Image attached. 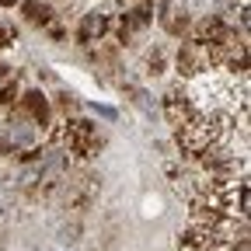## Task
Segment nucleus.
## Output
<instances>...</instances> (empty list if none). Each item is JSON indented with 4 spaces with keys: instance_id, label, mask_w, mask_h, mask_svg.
Returning <instances> with one entry per match:
<instances>
[{
    "instance_id": "1",
    "label": "nucleus",
    "mask_w": 251,
    "mask_h": 251,
    "mask_svg": "<svg viewBox=\"0 0 251 251\" xmlns=\"http://www.w3.org/2000/svg\"><path fill=\"white\" fill-rule=\"evenodd\" d=\"M178 67H181L185 74H202V70H209V67H213V56H209V49L196 39V42H188V46L181 49Z\"/></svg>"
},
{
    "instance_id": "2",
    "label": "nucleus",
    "mask_w": 251,
    "mask_h": 251,
    "mask_svg": "<svg viewBox=\"0 0 251 251\" xmlns=\"http://www.w3.org/2000/svg\"><path fill=\"white\" fill-rule=\"evenodd\" d=\"M67 136H70V143H74L80 153H87V150L94 147V126H91V122H70Z\"/></svg>"
},
{
    "instance_id": "3",
    "label": "nucleus",
    "mask_w": 251,
    "mask_h": 251,
    "mask_svg": "<svg viewBox=\"0 0 251 251\" xmlns=\"http://www.w3.org/2000/svg\"><path fill=\"white\" fill-rule=\"evenodd\" d=\"M188 25V7L181 4V0H168V7H164V28L168 31H181Z\"/></svg>"
},
{
    "instance_id": "4",
    "label": "nucleus",
    "mask_w": 251,
    "mask_h": 251,
    "mask_svg": "<svg viewBox=\"0 0 251 251\" xmlns=\"http://www.w3.org/2000/svg\"><path fill=\"white\" fill-rule=\"evenodd\" d=\"M105 28H108V18L94 11V14H87L84 25H80V39H84V42H94V39L105 35Z\"/></svg>"
},
{
    "instance_id": "5",
    "label": "nucleus",
    "mask_w": 251,
    "mask_h": 251,
    "mask_svg": "<svg viewBox=\"0 0 251 251\" xmlns=\"http://www.w3.org/2000/svg\"><path fill=\"white\" fill-rule=\"evenodd\" d=\"M25 11H28V18H31V21H46V18H49V11H46V7H39V4H28Z\"/></svg>"
},
{
    "instance_id": "6",
    "label": "nucleus",
    "mask_w": 251,
    "mask_h": 251,
    "mask_svg": "<svg viewBox=\"0 0 251 251\" xmlns=\"http://www.w3.org/2000/svg\"><path fill=\"white\" fill-rule=\"evenodd\" d=\"M14 39V28H0V46H7Z\"/></svg>"
},
{
    "instance_id": "7",
    "label": "nucleus",
    "mask_w": 251,
    "mask_h": 251,
    "mask_svg": "<svg viewBox=\"0 0 251 251\" xmlns=\"http://www.w3.org/2000/svg\"><path fill=\"white\" fill-rule=\"evenodd\" d=\"M0 77H4V67H0Z\"/></svg>"
},
{
    "instance_id": "8",
    "label": "nucleus",
    "mask_w": 251,
    "mask_h": 251,
    "mask_svg": "<svg viewBox=\"0 0 251 251\" xmlns=\"http://www.w3.org/2000/svg\"><path fill=\"white\" fill-rule=\"evenodd\" d=\"M0 4H7V0H0Z\"/></svg>"
}]
</instances>
